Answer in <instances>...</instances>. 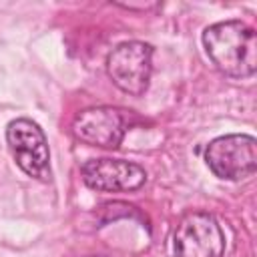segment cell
<instances>
[{"mask_svg":"<svg viewBox=\"0 0 257 257\" xmlns=\"http://www.w3.org/2000/svg\"><path fill=\"white\" fill-rule=\"evenodd\" d=\"M225 233L219 219L203 209L187 211L173 231L175 257H223Z\"/></svg>","mask_w":257,"mask_h":257,"instance_id":"3957f363","label":"cell"},{"mask_svg":"<svg viewBox=\"0 0 257 257\" xmlns=\"http://www.w3.org/2000/svg\"><path fill=\"white\" fill-rule=\"evenodd\" d=\"M126 131H128L126 110L108 104L82 108L74 114L70 122V133L76 141L100 149H118Z\"/></svg>","mask_w":257,"mask_h":257,"instance_id":"8992f818","label":"cell"},{"mask_svg":"<svg viewBox=\"0 0 257 257\" xmlns=\"http://www.w3.org/2000/svg\"><path fill=\"white\" fill-rule=\"evenodd\" d=\"M201 42L211 64L227 78H251L257 70V36L243 20H221L209 24Z\"/></svg>","mask_w":257,"mask_h":257,"instance_id":"6da1fadb","label":"cell"},{"mask_svg":"<svg viewBox=\"0 0 257 257\" xmlns=\"http://www.w3.org/2000/svg\"><path fill=\"white\" fill-rule=\"evenodd\" d=\"M90 257H102V255H90Z\"/></svg>","mask_w":257,"mask_h":257,"instance_id":"ba28073f","label":"cell"},{"mask_svg":"<svg viewBox=\"0 0 257 257\" xmlns=\"http://www.w3.org/2000/svg\"><path fill=\"white\" fill-rule=\"evenodd\" d=\"M203 159L217 179L239 183L257 171V141L245 133L221 135L209 141Z\"/></svg>","mask_w":257,"mask_h":257,"instance_id":"7a4b0ae2","label":"cell"},{"mask_svg":"<svg viewBox=\"0 0 257 257\" xmlns=\"http://www.w3.org/2000/svg\"><path fill=\"white\" fill-rule=\"evenodd\" d=\"M82 183L98 193H128L139 191L147 183V171L124 159H88L80 167Z\"/></svg>","mask_w":257,"mask_h":257,"instance_id":"52a82bcc","label":"cell"},{"mask_svg":"<svg viewBox=\"0 0 257 257\" xmlns=\"http://www.w3.org/2000/svg\"><path fill=\"white\" fill-rule=\"evenodd\" d=\"M6 145L20 171L36 181H50V149L44 131L38 122L26 116L12 118L6 124Z\"/></svg>","mask_w":257,"mask_h":257,"instance_id":"277c9868","label":"cell"},{"mask_svg":"<svg viewBox=\"0 0 257 257\" xmlns=\"http://www.w3.org/2000/svg\"><path fill=\"white\" fill-rule=\"evenodd\" d=\"M153 54L155 48L143 40L120 42L106 56V74L118 90L143 96L153 76Z\"/></svg>","mask_w":257,"mask_h":257,"instance_id":"5b68a950","label":"cell"}]
</instances>
